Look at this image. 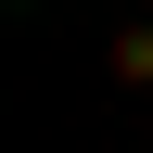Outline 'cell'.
I'll use <instances>...</instances> for the list:
<instances>
[{
  "mask_svg": "<svg viewBox=\"0 0 153 153\" xmlns=\"http://www.w3.org/2000/svg\"><path fill=\"white\" fill-rule=\"evenodd\" d=\"M102 64H115V89H153V26H115Z\"/></svg>",
  "mask_w": 153,
  "mask_h": 153,
  "instance_id": "obj_1",
  "label": "cell"
},
{
  "mask_svg": "<svg viewBox=\"0 0 153 153\" xmlns=\"http://www.w3.org/2000/svg\"><path fill=\"white\" fill-rule=\"evenodd\" d=\"M140 13H153V0H140Z\"/></svg>",
  "mask_w": 153,
  "mask_h": 153,
  "instance_id": "obj_2",
  "label": "cell"
}]
</instances>
